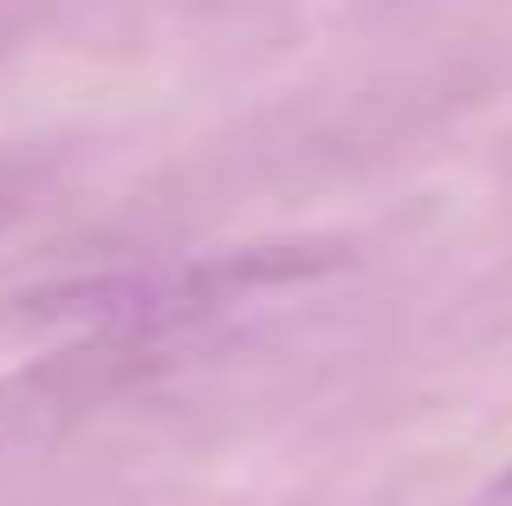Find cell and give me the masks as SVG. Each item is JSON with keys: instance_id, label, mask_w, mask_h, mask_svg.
<instances>
[{"instance_id": "3", "label": "cell", "mask_w": 512, "mask_h": 506, "mask_svg": "<svg viewBox=\"0 0 512 506\" xmlns=\"http://www.w3.org/2000/svg\"><path fill=\"white\" fill-rule=\"evenodd\" d=\"M467 506H512V461H506L500 474H487V481L474 487V500H467Z\"/></svg>"}, {"instance_id": "1", "label": "cell", "mask_w": 512, "mask_h": 506, "mask_svg": "<svg viewBox=\"0 0 512 506\" xmlns=\"http://www.w3.org/2000/svg\"><path fill=\"white\" fill-rule=\"evenodd\" d=\"M124 357H130V338H91L46 357V364L0 377V481L26 461L52 455L72 435V422H85L91 403L117 383Z\"/></svg>"}, {"instance_id": "2", "label": "cell", "mask_w": 512, "mask_h": 506, "mask_svg": "<svg viewBox=\"0 0 512 506\" xmlns=\"http://www.w3.org/2000/svg\"><path fill=\"white\" fill-rule=\"evenodd\" d=\"M52 189V163L33 150H0V234H13Z\"/></svg>"}, {"instance_id": "4", "label": "cell", "mask_w": 512, "mask_h": 506, "mask_svg": "<svg viewBox=\"0 0 512 506\" xmlns=\"http://www.w3.org/2000/svg\"><path fill=\"white\" fill-rule=\"evenodd\" d=\"M33 7H39V0H0V39H13V33H20Z\"/></svg>"}]
</instances>
